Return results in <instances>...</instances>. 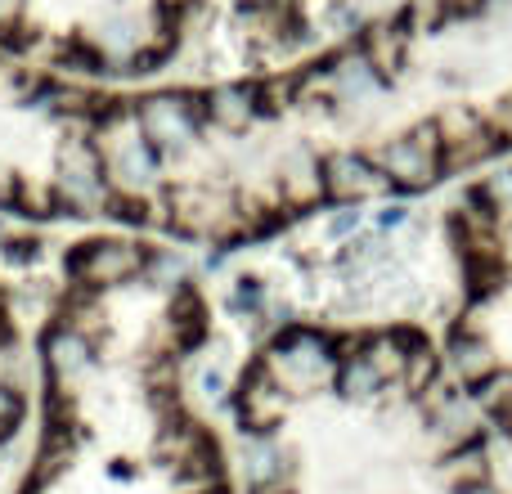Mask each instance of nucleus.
<instances>
[{
  "label": "nucleus",
  "mask_w": 512,
  "mask_h": 494,
  "mask_svg": "<svg viewBox=\"0 0 512 494\" xmlns=\"http://www.w3.org/2000/svg\"><path fill=\"white\" fill-rule=\"evenodd\" d=\"M207 337V292L171 243H72L36 333V436L14 494H243L194 400Z\"/></svg>",
  "instance_id": "f257e3e1"
},
{
  "label": "nucleus",
  "mask_w": 512,
  "mask_h": 494,
  "mask_svg": "<svg viewBox=\"0 0 512 494\" xmlns=\"http://www.w3.org/2000/svg\"><path fill=\"white\" fill-rule=\"evenodd\" d=\"M490 436L414 324H283L230 387L243 494H512Z\"/></svg>",
  "instance_id": "f03ea898"
},
{
  "label": "nucleus",
  "mask_w": 512,
  "mask_h": 494,
  "mask_svg": "<svg viewBox=\"0 0 512 494\" xmlns=\"http://www.w3.org/2000/svg\"><path fill=\"white\" fill-rule=\"evenodd\" d=\"M203 0H0V54L45 72L135 81L180 50Z\"/></svg>",
  "instance_id": "7ed1b4c3"
},
{
  "label": "nucleus",
  "mask_w": 512,
  "mask_h": 494,
  "mask_svg": "<svg viewBox=\"0 0 512 494\" xmlns=\"http://www.w3.org/2000/svg\"><path fill=\"white\" fill-rule=\"evenodd\" d=\"M450 243L463 274V306L445 337V360L495 436L512 445V221L490 216L468 189L450 212Z\"/></svg>",
  "instance_id": "20e7f679"
},
{
  "label": "nucleus",
  "mask_w": 512,
  "mask_h": 494,
  "mask_svg": "<svg viewBox=\"0 0 512 494\" xmlns=\"http://www.w3.org/2000/svg\"><path fill=\"white\" fill-rule=\"evenodd\" d=\"M36 369L27 364V337L18 328V310L9 301V288L0 283V450L23 432L32 414Z\"/></svg>",
  "instance_id": "39448f33"
},
{
  "label": "nucleus",
  "mask_w": 512,
  "mask_h": 494,
  "mask_svg": "<svg viewBox=\"0 0 512 494\" xmlns=\"http://www.w3.org/2000/svg\"><path fill=\"white\" fill-rule=\"evenodd\" d=\"M486 122L495 126V135L512 149V95H499L486 104Z\"/></svg>",
  "instance_id": "423d86ee"
},
{
  "label": "nucleus",
  "mask_w": 512,
  "mask_h": 494,
  "mask_svg": "<svg viewBox=\"0 0 512 494\" xmlns=\"http://www.w3.org/2000/svg\"><path fill=\"white\" fill-rule=\"evenodd\" d=\"M405 207H400V203H391V207H382V216H378V225H382V230H396V225L400 221H405Z\"/></svg>",
  "instance_id": "0eeeda50"
},
{
  "label": "nucleus",
  "mask_w": 512,
  "mask_h": 494,
  "mask_svg": "<svg viewBox=\"0 0 512 494\" xmlns=\"http://www.w3.org/2000/svg\"><path fill=\"white\" fill-rule=\"evenodd\" d=\"M481 9H486V14H508L512 0H481Z\"/></svg>",
  "instance_id": "6e6552de"
}]
</instances>
